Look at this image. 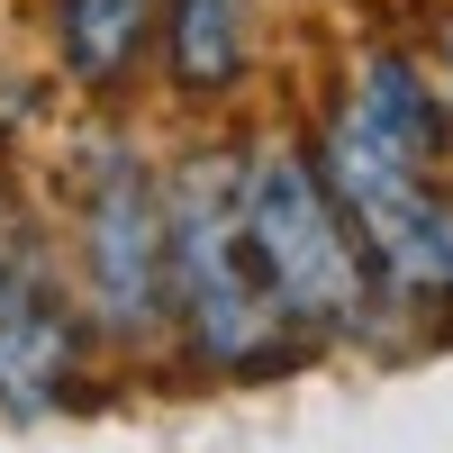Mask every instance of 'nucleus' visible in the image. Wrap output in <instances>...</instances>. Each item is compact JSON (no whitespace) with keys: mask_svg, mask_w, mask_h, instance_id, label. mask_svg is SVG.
I'll return each mask as SVG.
<instances>
[{"mask_svg":"<svg viewBox=\"0 0 453 453\" xmlns=\"http://www.w3.org/2000/svg\"><path fill=\"white\" fill-rule=\"evenodd\" d=\"M164 82L173 100L218 109L263 64V0H164Z\"/></svg>","mask_w":453,"mask_h":453,"instance_id":"obj_6","label":"nucleus"},{"mask_svg":"<svg viewBox=\"0 0 453 453\" xmlns=\"http://www.w3.org/2000/svg\"><path fill=\"white\" fill-rule=\"evenodd\" d=\"M46 46L73 91L119 100L164 55V0H46Z\"/></svg>","mask_w":453,"mask_h":453,"instance_id":"obj_5","label":"nucleus"},{"mask_svg":"<svg viewBox=\"0 0 453 453\" xmlns=\"http://www.w3.org/2000/svg\"><path fill=\"white\" fill-rule=\"evenodd\" d=\"M335 100H345L363 127H381L390 145H408L418 164H444V155H453V100H444L435 55L363 46V55L345 64V91H335Z\"/></svg>","mask_w":453,"mask_h":453,"instance_id":"obj_7","label":"nucleus"},{"mask_svg":"<svg viewBox=\"0 0 453 453\" xmlns=\"http://www.w3.org/2000/svg\"><path fill=\"white\" fill-rule=\"evenodd\" d=\"M91 345L100 335H91L82 290H73L64 236L0 181V408L10 418L64 408L91 372Z\"/></svg>","mask_w":453,"mask_h":453,"instance_id":"obj_4","label":"nucleus"},{"mask_svg":"<svg viewBox=\"0 0 453 453\" xmlns=\"http://www.w3.org/2000/svg\"><path fill=\"white\" fill-rule=\"evenodd\" d=\"M245 226L263 254V281L290 309L309 345H354L390 318L381 263H372L363 226L345 218L335 181L309 136H254L245 145Z\"/></svg>","mask_w":453,"mask_h":453,"instance_id":"obj_3","label":"nucleus"},{"mask_svg":"<svg viewBox=\"0 0 453 453\" xmlns=\"http://www.w3.org/2000/svg\"><path fill=\"white\" fill-rule=\"evenodd\" d=\"M173 200V345L218 381H263L299 363L309 335L263 281L254 226H245V145H191L164 173Z\"/></svg>","mask_w":453,"mask_h":453,"instance_id":"obj_1","label":"nucleus"},{"mask_svg":"<svg viewBox=\"0 0 453 453\" xmlns=\"http://www.w3.org/2000/svg\"><path fill=\"white\" fill-rule=\"evenodd\" d=\"M64 263L109 354L173 345V200L136 136L100 127L64 164Z\"/></svg>","mask_w":453,"mask_h":453,"instance_id":"obj_2","label":"nucleus"}]
</instances>
